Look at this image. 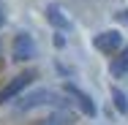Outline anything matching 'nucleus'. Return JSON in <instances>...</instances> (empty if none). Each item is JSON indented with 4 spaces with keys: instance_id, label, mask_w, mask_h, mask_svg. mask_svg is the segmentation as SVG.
I'll list each match as a JSON object with an SVG mask.
<instances>
[{
    "instance_id": "2",
    "label": "nucleus",
    "mask_w": 128,
    "mask_h": 125,
    "mask_svg": "<svg viewBox=\"0 0 128 125\" xmlns=\"http://www.w3.org/2000/svg\"><path fill=\"white\" fill-rule=\"evenodd\" d=\"M93 46L104 54H114V52L123 46V35L117 33V30H106V33H98L96 35V41H93Z\"/></svg>"
},
{
    "instance_id": "11",
    "label": "nucleus",
    "mask_w": 128,
    "mask_h": 125,
    "mask_svg": "<svg viewBox=\"0 0 128 125\" xmlns=\"http://www.w3.org/2000/svg\"><path fill=\"white\" fill-rule=\"evenodd\" d=\"M6 25V14H3V5H0V27Z\"/></svg>"
},
{
    "instance_id": "5",
    "label": "nucleus",
    "mask_w": 128,
    "mask_h": 125,
    "mask_svg": "<svg viewBox=\"0 0 128 125\" xmlns=\"http://www.w3.org/2000/svg\"><path fill=\"white\" fill-rule=\"evenodd\" d=\"M66 90L76 95V101H79V109H82V114H84V117H96V103L90 101V95H87V93L76 90L74 84H66Z\"/></svg>"
},
{
    "instance_id": "3",
    "label": "nucleus",
    "mask_w": 128,
    "mask_h": 125,
    "mask_svg": "<svg viewBox=\"0 0 128 125\" xmlns=\"http://www.w3.org/2000/svg\"><path fill=\"white\" fill-rule=\"evenodd\" d=\"M30 82H33V74H19L14 82H8V84L0 90V103H8V101H14V98H16V95H19V93L27 87V84H30Z\"/></svg>"
},
{
    "instance_id": "4",
    "label": "nucleus",
    "mask_w": 128,
    "mask_h": 125,
    "mask_svg": "<svg viewBox=\"0 0 128 125\" xmlns=\"http://www.w3.org/2000/svg\"><path fill=\"white\" fill-rule=\"evenodd\" d=\"M54 101H63V98H57V95L49 93V90H38V93H33V95L22 98L19 109H33V106H44V103H54Z\"/></svg>"
},
{
    "instance_id": "10",
    "label": "nucleus",
    "mask_w": 128,
    "mask_h": 125,
    "mask_svg": "<svg viewBox=\"0 0 128 125\" xmlns=\"http://www.w3.org/2000/svg\"><path fill=\"white\" fill-rule=\"evenodd\" d=\"M54 46H60V49H63V46H66V38H63V35H60V33H57V35H54Z\"/></svg>"
},
{
    "instance_id": "9",
    "label": "nucleus",
    "mask_w": 128,
    "mask_h": 125,
    "mask_svg": "<svg viewBox=\"0 0 128 125\" xmlns=\"http://www.w3.org/2000/svg\"><path fill=\"white\" fill-rule=\"evenodd\" d=\"M112 74H114V76H123V74H128V49L123 52V54H120V57H117L114 63H112Z\"/></svg>"
},
{
    "instance_id": "7",
    "label": "nucleus",
    "mask_w": 128,
    "mask_h": 125,
    "mask_svg": "<svg viewBox=\"0 0 128 125\" xmlns=\"http://www.w3.org/2000/svg\"><path fill=\"white\" fill-rule=\"evenodd\" d=\"M41 125H74V114L66 112V109H57V112H52Z\"/></svg>"
},
{
    "instance_id": "8",
    "label": "nucleus",
    "mask_w": 128,
    "mask_h": 125,
    "mask_svg": "<svg viewBox=\"0 0 128 125\" xmlns=\"http://www.w3.org/2000/svg\"><path fill=\"white\" fill-rule=\"evenodd\" d=\"M112 98H114L117 112H120V114H128V98H126V93H123L120 87H112Z\"/></svg>"
},
{
    "instance_id": "12",
    "label": "nucleus",
    "mask_w": 128,
    "mask_h": 125,
    "mask_svg": "<svg viewBox=\"0 0 128 125\" xmlns=\"http://www.w3.org/2000/svg\"><path fill=\"white\" fill-rule=\"evenodd\" d=\"M123 22H128V11H123Z\"/></svg>"
},
{
    "instance_id": "6",
    "label": "nucleus",
    "mask_w": 128,
    "mask_h": 125,
    "mask_svg": "<svg viewBox=\"0 0 128 125\" xmlns=\"http://www.w3.org/2000/svg\"><path fill=\"white\" fill-rule=\"evenodd\" d=\"M46 19H49L52 25L57 27V30H71V22H68V16L63 14V8L60 5H46Z\"/></svg>"
},
{
    "instance_id": "1",
    "label": "nucleus",
    "mask_w": 128,
    "mask_h": 125,
    "mask_svg": "<svg viewBox=\"0 0 128 125\" xmlns=\"http://www.w3.org/2000/svg\"><path fill=\"white\" fill-rule=\"evenodd\" d=\"M33 57H36V41H33V35L30 33H19L14 38V60L16 63H27Z\"/></svg>"
}]
</instances>
